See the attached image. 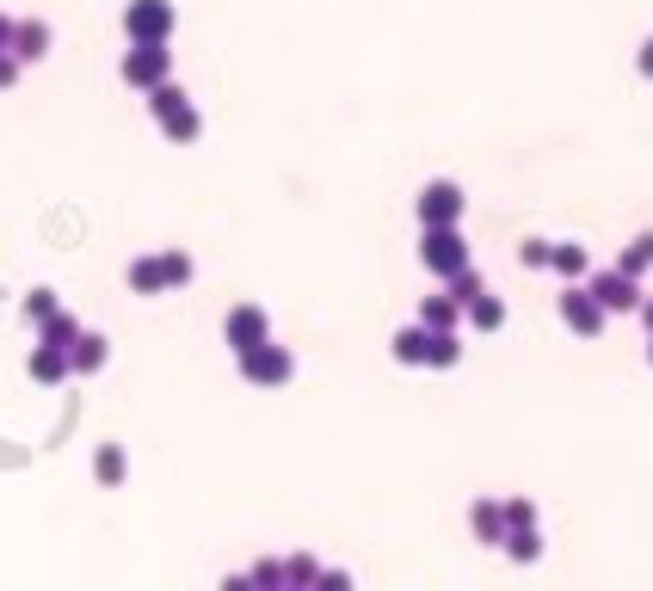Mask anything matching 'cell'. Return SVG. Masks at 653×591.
Masks as SVG:
<instances>
[{"label": "cell", "mask_w": 653, "mask_h": 591, "mask_svg": "<svg viewBox=\"0 0 653 591\" xmlns=\"http://www.w3.org/2000/svg\"><path fill=\"white\" fill-rule=\"evenodd\" d=\"M247 579H253V591H278V586H284V561L266 554V561H253V567H247Z\"/></svg>", "instance_id": "obj_28"}, {"label": "cell", "mask_w": 653, "mask_h": 591, "mask_svg": "<svg viewBox=\"0 0 653 591\" xmlns=\"http://www.w3.org/2000/svg\"><path fill=\"white\" fill-rule=\"evenodd\" d=\"M241 376H247L253 388H284V382L296 376V358H290V345L266 339V345H253L247 358H241Z\"/></svg>", "instance_id": "obj_4"}, {"label": "cell", "mask_w": 653, "mask_h": 591, "mask_svg": "<svg viewBox=\"0 0 653 591\" xmlns=\"http://www.w3.org/2000/svg\"><path fill=\"white\" fill-rule=\"evenodd\" d=\"M161 130H167V142H197L204 136V117H197V105H179L174 117H161Z\"/></svg>", "instance_id": "obj_23"}, {"label": "cell", "mask_w": 653, "mask_h": 591, "mask_svg": "<svg viewBox=\"0 0 653 591\" xmlns=\"http://www.w3.org/2000/svg\"><path fill=\"white\" fill-rule=\"evenodd\" d=\"M75 339H80V321H75V314H62V308H56L50 321H38V345H50V351H68Z\"/></svg>", "instance_id": "obj_19"}, {"label": "cell", "mask_w": 653, "mask_h": 591, "mask_svg": "<svg viewBox=\"0 0 653 591\" xmlns=\"http://www.w3.org/2000/svg\"><path fill=\"white\" fill-rule=\"evenodd\" d=\"M117 75H124V87L149 93L161 80H174V50H167V43H130L124 62H117Z\"/></svg>", "instance_id": "obj_1"}, {"label": "cell", "mask_w": 653, "mask_h": 591, "mask_svg": "<svg viewBox=\"0 0 653 591\" xmlns=\"http://www.w3.org/2000/svg\"><path fill=\"white\" fill-rule=\"evenodd\" d=\"M616 271H623V278H635V284H641V278H648L653 271V229H641L629 241V247H623V259H616Z\"/></svg>", "instance_id": "obj_16"}, {"label": "cell", "mask_w": 653, "mask_h": 591, "mask_svg": "<svg viewBox=\"0 0 653 591\" xmlns=\"http://www.w3.org/2000/svg\"><path fill=\"white\" fill-rule=\"evenodd\" d=\"M500 554L505 561H518V567H530V561H542V536L537 530H505Z\"/></svg>", "instance_id": "obj_22"}, {"label": "cell", "mask_w": 653, "mask_h": 591, "mask_svg": "<svg viewBox=\"0 0 653 591\" xmlns=\"http://www.w3.org/2000/svg\"><path fill=\"white\" fill-rule=\"evenodd\" d=\"M7 43H13V20H7V13H0V50H7Z\"/></svg>", "instance_id": "obj_37"}, {"label": "cell", "mask_w": 653, "mask_h": 591, "mask_svg": "<svg viewBox=\"0 0 653 591\" xmlns=\"http://www.w3.org/2000/svg\"><path fill=\"white\" fill-rule=\"evenodd\" d=\"M50 43H56V31H50L43 20H13V43H7V56L25 68V62H43V56H50Z\"/></svg>", "instance_id": "obj_9"}, {"label": "cell", "mask_w": 653, "mask_h": 591, "mask_svg": "<svg viewBox=\"0 0 653 591\" xmlns=\"http://www.w3.org/2000/svg\"><path fill=\"white\" fill-rule=\"evenodd\" d=\"M7 87H20V62L0 50V93H7Z\"/></svg>", "instance_id": "obj_33"}, {"label": "cell", "mask_w": 653, "mask_h": 591, "mask_svg": "<svg viewBox=\"0 0 653 591\" xmlns=\"http://www.w3.org/2000/svg\"><path fill=\"white\" fill-rule=\"evenodd\" d=\"M549 271H561V278L574 284V278H586V271H592V259H586V247H579V241H549Z\"/></svg>", "instance_id": "obj_15"}, {"label": "cell", "mask_w": 653, "mask_h": 591, "mask_svg": "<svg viewBox=\"0 0 653 591\" xmlns=\"http://www.w3.org/2000/svg\"><path fill=\"white\" fill-rule=\"evenodd\" d=\"M308 591H351V573L346 567H321V579H315Z\"/></svg>", "instance_id": "obj_32"}, {"label": "cell", "mask_w": 653, "mask_h": 591, "mask_svg": "<svg viewBox=\"0 0 653 591\" xmlns=\"http://www.w3.org/2000/svg\"><path fill=\"white\" fill-rule=\"evenodd\" d=\"M50 314H56V290H31V296H25V321L38 326V321H50Z\"/></svg>", "instance_id": "obj_31"}, {"label": "cell", "mask_w": 653, "mask_h": 591, "mask_svg": "<svg viewBox=\"0 0 653 591\" xmlns=\"http://www.w3.org/2000/svg\"><path fill=\"white\" fill-rule=\"evenodd\" d=\"M222 339H229L234 358H247L253 345H266L271 339V314L259 303H234L229 314H222Z\"/></svg>", "instance_id": "obj_5"}, {"label": "cell", "mask_w": 653, "mask_h": 591, "mask_svg": "<svg viewBox=\"0 0 653 591\" xmlns=\"http://www.w3.org/2000/svg\"><path fill=\"white\" fill-rule=\"evenodd\" d=\"M462 204H469V197H462L457 179H432V185L420 191V204H413V210H420V229H457Z\"/></svg>", "instance_id": "obj_6"}, {"label": "cell", "mask_w": 653, "mask_h": 591, "mask_svg": "<svg viewBox=\"0 0 653 591\" xmlns=\"http://www.w3.org/2000/svg\"><path fill=\"white\" fill-rule=\"evenodd\" d=\"M635 68H641V75H648V80H653V38H648V43H641V50H635Z\"/></svg>", "instance_id": "obj_34"}, {"label": "cell", "mask_w": 653, "mask_h": 591, "mask_svg": "<svg viewBox=\"0 0 653 591\" xmlns=\"http://www.w3.org/2000/svg\"><path fill=\"white\" fill-rule=\"evenodd\" d=\"M154 259H161V278H167V290H185L192 284V253H179V247H167V253H154Z\"/></svg>", "instance_id": "obj_24"}, {"label": "cell", "mask_w": 653, "mask_h": 591, "mask_svg": "<svg viewBox=\"0 0 653 591\" xmlns=\"http://www.w3.org/2000/svg\"><path fill=\"white\" fill-rule=\"evenodd\" d=\"M462 321L475 326V333H500V326H505V303L494 296V290H481L475 303L462 308Z\"/></svg>", "instance_id": "obj_13"}, {"label": "cell", "mask_w": 653, "mask_h": 591, "mask_svg": "<svg viewBox=\"0 0 653 591\" xmlns=\"http://www.w3.org/2000/svg\"><path fill=\"white\" fill-rule=\"evenodd\" d=\"M174 25H179L174 0H130V7H124V38L130 43H167Z\"/></svg>", "instance_id": "obj_3"}, {"label": "cell", "mask_w": 653, "mask_h": 591, "mask_svg": "<svg viewBox=\"0 0 653 591\" xmlns=\"http://www.w3.org/2000/svg\"><path fill=\"white\" fill-rule=\"evenodd\" d=\"M278 591H290V586H278Z\"/></svg>", "instance_id": "obj_39"}, {"label": "cell", "mask_w": 653, "mask_h": 591, "mask_svg": "<svg viewBox=\"0 0 653 591\" xmlns=\"http://www.w3.org/2000/svg\"><path fill=\"white\" fill-rule=\"evenodd\" d=\"M216 591H253V579H247V573H229V579H222Z\"/></svg>", "instance_id": "obj_35"}, {"label": "cell", "mask_w": 653, "mask_h": 591, "mask_svg": "<svg viewBox=\"0 0 653 591\" xmlns=\"http://www.w3.org/2000/svg\"><path fill=\"white\" fill-rule=\"evenodd\" d=\"M388 358H395V363H407V370H420V363H425V326H420V321H413V326H401V333L388 339Z\"/></svg>", "instance_id": "obj_18"}, {"label": "cell", "mask_w": 653, "mask_h": 591, "mask_svg": "<svg viewBox=\"0 0 653 591\" xmlns=\"http://www.w3.org/2000/svg\"><path fill=\"white\" fill-rule=\"evenodd\" d=\"M635 314H641V326H648V339H653V296H641V308H635Z\"/></svg>", "instance_id": "obj_36"}, {"label": "cell", "mask_w": 653, "mask_h": 591, "mask_svg": "<svg viewBox=\"0 0 653 591\" xmlns=\"http://www.w3.org/2000/svg\"><path fill=\"white\" fill-rule=\"evenodd\" d=\"M500 512H505V530H537V505L530 499H505Z\"/></svg>", "instance_id": "obj_29"}, {"label": "cell", "mask_w": 653, "mask_h": 591, "mask_svg": "<svg viewBox=\"0 0 653 591\" xmlns=\"http://www.w3.org/2000/svg\"><path fill=\"white\" fill-rule=\"evenodd\" d=\"M648 363H653V339H648Z\"/></svg>", "instance_id": "obj_38"}, {"label": "cell", "mask_w": 653, "mask_h": 591, "mask_svg": "<svg viewBox=\"0 0 653 591\" xmlns=\"http://www.w3.org/2000/svg\"><path fill=\"white\" fill-rule=\"evenodd\" d=\"M469 530H475L487 549H500L505 542V512L494 505V499H475V505H469Z\"/></svg>", "instance_id": "obj_11"}, {"label": "cell", "mask_w": 653, "mask_h": 591, "mask_svg": "<svg viewBox=\"0 0 653 591\" xmlns=\"http://www.w3.org/2000/svg\"><path fill=\"white\" fill-rule=\"evenodd\" d=\"M142 99H149V112H154V117H174L179 105H192L179 80H161V87H149V93H142Z\"/></svg>", "instance_id": "obj_25"}, {"label": "cell", "mask_w": 653, "mask_h": 591, "mask_svg": "<svg viewBox=\"0 0 653 591\" xmlns=\"http://www.w3.org/2000/svg\"><path fill=\"white\" fill-rule=\"evenodd\" d=\"M444 284H450V290H444L450 303H457V308H469V303H475V296H481V290H487V278H481L475 266H462L457 278H444Z\"/></svg>", "instance_id": "obj_26"}, {"label": "cell", "mask_w": 653, "mask_h": 591, "mask_svg": "<svg viewBox=\"0 0 653 591\" xmlns=\"http://www.w3.org/2000/svg\"><path fill=\"white\" fill-rule=\"evenodd\" d=\"M124 475H130L124 444H99V450H93V480H99V487H124Z\"/></svg>", "instance_id": "obj_14"}, {"label": "cell", "mask_w": 653, "mask_h": 591, "mask_svg": "<svg viewBox=\"0 0 653 591\" xmlns=\"http://www.w3.org/2000/svg\"><path fill=\"white\" fill-rule=\"evenodd\" d=\"M555 308H561V321L574 326L579 339H598V333H604V321H611V314H604V308H598V303H592V296H586L579 284H567V296H561Z\"/></svg>", "instance_id": "obj_8"}, {"label": "cell", "mask_w": 653, "mask_h": 591, "mask_svg": "<svg viewBox=\"0 0 653 591\" xmlns=\"http://www.w3.org/2000/svg\"><path fill=\"white\" fill-rule=\"evenodd\" d=\"M25 370H31V382H43V388H56V382H68V351H50V345H31V358H25Z\"/></svg>", "instance_id": "obj_12"}, {"label": "cell", "mask_w": 653, "mask_h": 591, "mask_svg": "<svg viewBox=\"0 0 653 591\" xmlns=\"http://www.w3.org/2000/svg\"><path fill=\"white\" fill-rule=\"evenodd\" d=\"M420 266L432 271V278H457L462 266H475V253H469L462 229H425L420 234Z\"/></svg>", "instance_id": "obj_2"}, {"label": "cell", "mask_w": 653, "mask_h": 591, "mask_svg": "<svg viewBox=\"0 0 653 591\" xmlns=\"http://www.w3.org/2000/svg\"><path fill=\"white\" fill-rule=\"evenodd\" d=\"M457 363H462L457 333H425V370H457Z\"/></svg>", "instance_id": "obj_20"}, {"label": "cell", "mask_w": 653, "mask_h": 591, "mask_svg": "<svg viewBox=\"0 0 653 591\" xmlns=\"http://www.w3.org/2000/svg\"><path fill=\"white\" fill-rule=\"evenodd\" d=\"M105 358H112L105 333H87V326H80V339L68 345V376H99V370H105Z\"/></svg>", "instance_id": "obj_10"}, {"label": "cell", "mask_w": 653, "mask_h": 591, "mask_svg": "<svg viewBox=\"0 0 653 591\" xmlns=\"http://www.w3.org/2000/svg\"><path fill=\"white\" fill-rule=\"evenodd\" d=\"M518 266L549 271V241H542V234H524V241H518Z\"/></svg>", "instance_id": "obj_30"}, {"label": "cell", "mask_w": 653, "mask_h": 591, "mask_svg": "<svg viewBox=\"0 0 653 591\" xmlns=\"http://www.w3.org/2000/svg\"><path fill=\"white\" fill-rule=\"evenodd\" d=\"M586 296H592L604 314H635V308H641V284H635V278H623L616 266L598 271L592 284H586Z\"/></svg>", "instance_id": "obj_7"}, {"label": "cell", "mask_w": 653, "mask_h": 591, "mask_svg": "<svg viewBox=\"0 0 653 591\" xmlns=\"http://www.w3.org/2000/svg\"><path fill=\"white\" fill-rule=\"evenodd\" d=\"M124 278H130L136 296H161V290H167V278H161V259H154V253L130 259V271H124Z\"/></svg>", "instance_id": "obj_21"}, {"label": "cell", "mask_w": 653, "mask_h": 591, "mask_svg": "<svg viewBox=\"0 0 653 591\" xmlns=\"http://www.w3.org/2000/svg\"><path fill=\"white\" fill-rule=\"evenodd\" d=\"M457 321H462V308L450 303V296H425V303H420V326H425V333H457Z\"/></svg>", "instance_id": "obj_17"}, {"label": "cell", "mask_w": 653, "mask_h": 591, "mask_svg": "<svg viewBox=\"0 0 653 591\" xmlns=\"http://www.w3.org/2000/svg\"><path fill=\"white\" fill-rule=\"evenodd\" d=\"M315 579H321V561H315V554H290L284 561V586L290 591H308Z\"/></svg>", "instance_id": "obj_27"}]
</instances>
